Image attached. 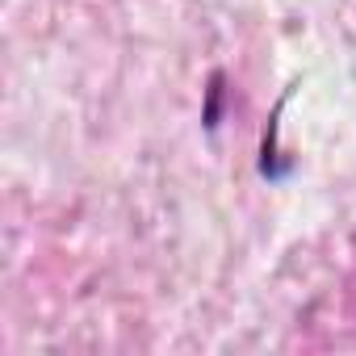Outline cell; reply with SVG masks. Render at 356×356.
I'll return each instance as SVG.
<instances>
[{
  "mask_svg": "<svg viewBox=\"0 0 356 356\" xmlns=\"http://www.w3.org/2000/svg\"><path fill=\"white\" fill-rule=\"evenodd\" d=\"M218 105H222V72H214V76H210V88H206V113H202L206 130L218 126Z\"/></svg>",
  "mask_w": 356,
  "mask_h": 356,
  "instance_id": "1",
  "label": "cell"
}]
</instances>
